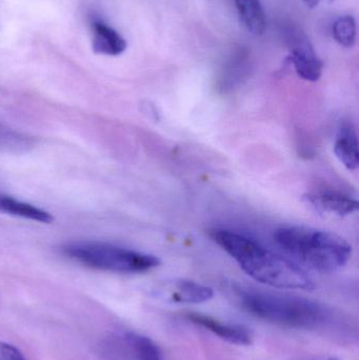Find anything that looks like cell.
Segmentation results:
<instances>
[{"mask_svg": "<svg viewBox=\"0 0 359 360\" xmlns=\"http://www.w3.org/2000/svg\"><path fill=\"white\" fill-rule=\"evenodd\" d=\"M209 235L259 283L280 289L310 291L315 288L313 281L296 262L270 251L250 237L223 229L211 230Z\"/></svg>", "mask_w": 359, "mask_h": 360, "instance_id": "cell-1", "label": "cell"}, {"mask_svg": "<svg viewBox=\"0 0 359 360\" xmlns=\"http://www.w3.org/2000/svg\"><path fill=\"white\" fill-rule=\"evenodd\" d=\"M274 239L303 269L334 272L351 257L350 243L328 231L301 226H282L274 233Z\"/></svg>", "mask_w": 359, "mask_h": 360, "instance_id": "cell-2", "label": "cell"}, {"mask_svg": "<svg viewBox=\"0 0 359 360\" xmlns=\"http://www.w3.org/2000/svg\"><path fill=\"white\" fill-rule=\"evenodd\" d=\"M235 293L247 312L282 327L313 329L329 317L326 307L308 298L249 287H237Z\"/></svg>", "mask_w": 359, "mask_h": 360, "instance_id": "cell-3", "label": "cell"}, {"mask_svg": "<svg viewBox=\"0 0 359 360\" xmlns=\"http://www.w3.org/2000/svg\"><path fill=\"white\" fill-rule=\"evenodd\" d=\"M63 252L84 266L109 272L143 273L160 264L156 256L99 241L67 243Z\"/></svg>", "mask_w": 359, "mask_h": 360, "instance_id": "cell-4", "label": "cell"}, {"mask_svg": "<svg viewBox=\"0 0 359 360\" xmlns=\"http://www.w3.org/2000/svg\"><path fill=\"white\" fill-rule=\"evenodd\" d=\"M188 319L195 325L200 326L215 334L217 338L230 342V344L249 346L253 342V334L248 328L242 325L223 323L214 317L200 313H189Z\"/></svg>", "mask_w": 359, "mask_h": 360, "instance_id": "cell-5", "label": "cell"}, {"mask_svg": "<svg viewBox=\"0 0 359 360\" xmlns=\"http://www.w3.org/2000/svg\"><path fill=\"white\" fill-rule=\"evenodd\" d=\"M158 295L175 304H202L213 297V290L190 281H173L162 285Z\"/></svg>", "mask_w": 359, "mask_h": 360, "instance_id": "cell-6", "label": "cell"}, {"mask_svg": "<svg viewBox=\"0 0 359 360\" xmlns=\"http://www.w3.org/2000/svg\"><path fill=\"white\" fill-rule=\"evenodd\" d=\"M303 200L318 213L337 217L351 215L358 210V201L356 199L341 193H310L303 196Z\"/></svg>", "mask_w": 359, "mask_h": 360, "instance_id": "cell-7", "label": "cell"}, {"mask_svg": "<svg viewBox=\"0 0 359 360\" xmlns=\"http://www.w3.org/2000/svg\"><path fill=\"white\" fill-rule=\"evenodd\" d=\"M334 153L339 162L350 171L359 166L358 133L353 124L341 122L337 129L334 141Z\"/></svg>", "mask_w": 359, "mask_h": 360, "instance_id": "cell-8", "label": "cell"}, {"mask_svg": "<svg viewBox=\"0 0 359 360\" xmlns=\"http://www.w3.org/2000/svg\"><path fill=\"white\" fill-rule=\"evenodd\" d=\"M291 63L299 77L307 82H318L322 77L324 63L318 58L310 44L295 46L291 51Z\"/></svg>", "mask_w": 359, "mask_h": 360, "instance_id": "cell-9", "label": "cell"}, {"mask_svg": "<svg viewBox=\"0 0 359 360\" xmlns=\"http://www.w3.org/2000/svg\"><path fill=\"white\" fill-rule=\"evenodd\" d=\"M126 49V39L115 30L98 21L93 23V50L95 53L117 56Z\"/></svg>", "mask_w": 359, "mask_h": 360, "instance_id": "cell-10", "label": "cell"}, {"mask_svg": "<svg viewBox=\"0 0 359 360\" xmlns=\"http://www.w3.org/2000/svg\"><path fill=\"white\" fill-rule=\"evenodd\" d=\"M0 212H4L13 216H19L33 221L41 222V224H52L54 221L52 214L48 213L46 210L40 209L31 203L17 200L6 195H0Z\"/></svg>", "mask_w": 359, "mask_h": 360, "instance_id": "cell-11", "label": "cell"}, {"mask_svg": "<svg viewBox=\"0 0 359 360\" xmlns=\"http://www.w3.org/2000/svg\"><path fill=\"white\" fill-rule=\"evenodd\" d=\"M244 27L255 35L265 33L267 27L265 11L261 0H234Z\"/></svg>", "mask_w": 359, "mask_h": 360, "instance_id": "cell-12", "label": "cell"}, {"mask_svg": "<svg viewBox=\"0 0 359 360\" xmlns=\"http://www.w3.org/2000/svg\"><path fill=\"white\" fill-rule=\"evenodd\" d=\"M129 360H164L157 345L147 336L129 333L124 335Z\"/></svg>", "mask_w": 359, "mask_h": 360, "instance_id": "cell-13", "label": "cell"}, {"mask_svg": "<svg viewBox=\"0 0 359 360\" xmlns=\"http://www.w3.org/2000/svg\"><path fill=\"white\" fill-rule=\"evenodd\" d=\"M333 37L341 46L351 48L356 41V21L353 17L347 15L341 16L333 25Z\"/></svg>", "mask_w": 359, "mask_h": 360, "instance_id": "cell-14", "label": "cell"}, {"mask_svg": "<svg viewBox=\"0 0 359 360\" xmlns=\"http://www.w3.org/2000/svg\"><path fill=\"white\" fill-rule=\"evenodd\" d=\"M0 360H27L20 350L6 342H0Z\"/></svg>", "mask_w": 359, "mask_h": 360, "instance_id": "cell-15", "label": "cell"}, {"mask_svg": "<svg viewBox=\"0 0 359 360\" xmlns=\"http://www.w3.org/2000/svg\"><path fill=\"white\" fill-rule=\"evenodd\" d=\"M305 2L310 8H313L318 6L320 0H305Z\"/></svg>", "mask_w": 359, "mask_h": 360, "instance_id": "cell-16", "label": "cell"}, {"mask_svg": "<svg viewBox=\"0 0 359 360\" xmlns=\"http://www.w3.org/2000/svg\"><path fill=\"white\" fill-rule=\"evenodd\" d=\"M326 360H339V359H326Z\"/></svg>", "mask_w": 359, "mask_h": 360, "instance_id": "cell-17", "label": "cell"}]
</instances>
